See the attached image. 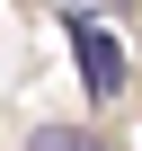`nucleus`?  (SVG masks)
I'll list each match as a JSON object with an SVG mask.
<instances>
[{"label": "nucleus", "mask_w": 142, "mask_h": 151, "mask_svg": "<svg viewBox=\"0 0 142 151\" xmlns=\"http://www.w3.org/2000/svg\"><path fill=\"white\" fill-rule=\"evenodd\" d=\"M62 36H71V62H80V89L89 98H124V45H115V27L89 18V9H71Z\"/></svg>", "instance_id": "nucleus-1"}, {"label": "nucleus", "mask_w": 142, "mask_h": 151, "mask_svg": "<svg viewBox=\"0 0 142 151\" xmlns=\"http://www.w3.org/2000/svg\"><path fill=\"white\" fill-rule=\"evenodd\" d=\"M27 151H107V142H98L89 124H36V133H27Z\"/></svg>", "instance_id": "nucleus-2"}]
</instances>
